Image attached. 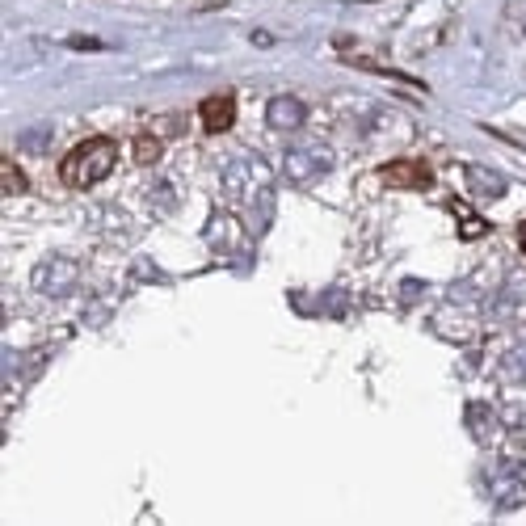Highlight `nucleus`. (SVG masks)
<instances>
[{"mask_svg": "<svg viewBox=\"0 0 526 526\" xmlns=\"http://www.w3.org/2000/svg\"><path fill=\"white\" fill-rule=\"evenodd\" d=\"M114 160H118L114 139L110 135H89V139H80L64 160H59V181H64L68 190H89V186H97L101 177H110Z\"/></svg>", "mask_w": 526, "mask_h": 526, "instance_id": "nucleus-1", "label": "nucleus"}, {"mask_svg": "<svg viewBox=\"0 0 526 526\" xmlns=\"http://www.w3.org/2000/svg\"><path fill=\"white\" fill-rule=\"evenodd\" d=\"M379 181L392 190H430L434 186V169L426 160H388L379 169Z\"/></svg>", "mask_w": 526, "mask_h": 526, "instance_id": "nucleus-2", "label": "nucleus"}, {"mask_svg": "<svg viewBox=\"0 0 526 526\" xmlns=\"http://www.w3.org/2000/svg\"><path fill=\"white\" fill-rule=\"evenodd\" d=\"M198 118H202V131L211 135H224L232 123H236V93H215L198 106Z\"/></svg>", "mask_w": 526, "mask_h": 526, "instance_id": "nucleus-3", "label": "nucleus"}, {"mask_svg": "<svg viewBox=\"0 0 526 526\" xmlns=\"http://www.w3.org/2000/svg\"><path fill=\"white\" fill-rule=\"evenodd\" d=\"M135 160H139V165H152V160H160V139L156 135H139L135 139Z\"/></svg>", "mask_w": 526, "mask_h": 526, "instance_id": "nucleus-4", "label": "nucleus"}, {"mask_svg": "<svg viewBox=\"0 0 526 526\" xmlns=\"http://www.w3.org/2000/svg\"><path fill=\"white\" fill-rule=\"evenodd\" d=\"M5 190L9 194H22L26 190V177H22V169H17V160H5Z\"/></svg>", "mask_w": 526, "mask_h": 526, "instance_id": "nucleus-5", "label": "nucleus"}, {"mask_svg": "<svg viewBox=\"0 0 526 526\" xmlns=\"http://www.w3.org/2000/svg\"><path fill=\"white\" fill-rule=\"evenodd\" d=\"M518 245H522V253H526V219H522V228H518Z\"/></svg>", "mask_w": 526, "mask_h": 526, "instance_id": "nucleus-6", "label": "nucleus"}]
</instances>
